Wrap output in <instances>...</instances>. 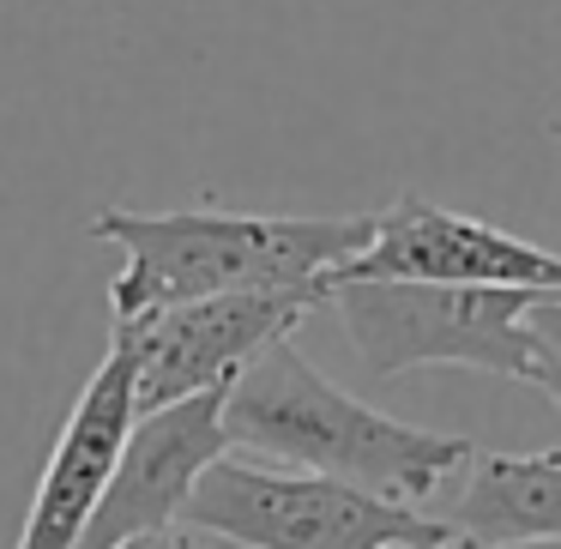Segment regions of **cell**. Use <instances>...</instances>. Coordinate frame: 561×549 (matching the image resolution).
Returning <instances> with one entry per match:
<instances>
[{"label": "cell", "mask_w": 561, "mask_h": 549, "mask_svg": "<svg viewBox=\"0 0 561 549\" xmlns=\"http://www.w3.org/2000/svg\"><path fill=\"white\" fill-rule=\"evenodd\" d=\"M332 284H483L561 296V254L423 194H399L387 211H375L368 248L332 272Z\"/></svg>", "instance_id": "cell-6"}, {"label": "cell", "mask_w": 561, "mask_h": 549, "mask_svg": "<svg viewBox=\"0 0 561 549\" xmlns=\"http://www.w3.org/2000/svg\"><path fill=\"white\" fill-rule=\"evenodd\" d=\"M224 435H230V447L278 459L290 471L339 477V483H356L380 501H399V507L428 501L453 471L477 459L465 435L399 423V416L332 387L296 351V339H278L230 380Z\"/></svg>", "instance_id": "cell-2"}, {"label": "cell", "mask_w": 561, "mask_h": 549, "mask_svg": "<svg viewBox=\"0 0 561 549\" xmlns=\"http://www.w3.org/2000/svg\"><path fill=\"white\" fill-rule=\"evenodd\" d=\"M320 302H327V290H248L175 302L139 320H110L134 339V404L163 411L194 392H224L260 351L290 339L308 320V308Z\"/></svg>", "instance_id": "cell-5"}, {"label": "cell", "mask_w": 561, "mask_h": 549, "mask_svg": "<svg viewBox=\"0 0 561 549\" xmlns=\"http://www.w3.org/2000/svg\"><path fill=\"white\" fill-rule=\"evenodd\" d=\"M182 531L236 549H399L447 544V519L380 501L356 483L314 471H272L224 453L194 483L182 507Z\"/></svg>", "instance_id": "cell-3"}, {"label": "cell", "mask_w": 561, "mask_h": 549, "mask_svg": "<svg viewBox=\"0 0 561 549\" xmlns=\"http://www.w3.org/2000/svg\"><path fill=\"white\" fill-rule=\"evenodd\" d=\"M465 489L440 519L459 544L501 549L561 537V447L556 453H483L465 465Z\"/></svg>", "instance_id": "cell-9"}, {"label": "cell", "mask_w": 561, "mask_h": 549, "mask_svg": "<svg viewBox=\"0 0 561 549\" xmlns=\"http://www.w3.org/2000/svg\"><path fill=\"white\" fill-rule=\"evenodd\" d=\"M501 549H561V537H537V544H501Z\"/></svg>", "instance_id": "cell-12"}, {"label": "cell", "mask_w": 561, "mask_h": 549, "mask_svg": "<svg viewBox=\"0 0 561 549\" xmlns=\"http://www.w3.org/2000/svg\"><path fill=\"white\" fill-rule=\"evenodd\" d=\"M98 242H115L127 266L110 284V320H139L175 302L248 290H332L375 236V218H266V211H127L103 206L91 218Z\"/></svg>", "instance_id": "cell-1"}, {"label": "cell", "mask_w": 561, "mask_h": 549, "mask_svg": "<svg viewBox=\"0 0 561 549\" xmlns=\"http://www.w3.org/2000/svg\"><path fill=\"white\" fill-rule=\"evenodd\" d=\"M399 549H471V544H459V537H447V544H399Z\"/></svg>", "instance_id": "cell-13"}, {"label": "cell", "mask_w": 561, "mask_h": 549, "mask_svg": "<svg viewBox=\"0 0 561 549\" xmlns=\"http://www.w3.org/2000/svg\"><path fill=\"white\" fill-rule=\"evenodd\" d=\"M549 134H556V146H561V122H549Z\"/></svg>", "instance_id": "cell-14"}, {"label": "cell", "mask_w": 561, "mask_h": 549, "mask_svg": "<svg viewBox=\"0 0 561 549\" xmlns=\"http://www.w3.org/2000/svg\"><path fill=\"white\" fill-rule=\"evenodd\" d=\"M134 416H139L134 339H127V327H110V351L91 368V380L79 387L61 435H55L49 465L37 477V495H31V513L19 525L13 549H79L103 489H110V471L122 459V441L134 428Z\"/></svg>", "instance_id": "cell-8"}, {"label": "cell", "mask_w": 561, "mask_h": 549, "mask_svg": "<svg viewBox=\"0 0 561 549\" xmlns=\"http://www.w3.org/2000/svg\"><path fill=\"white\" fill-rule=\"evenodd\" d=\"M525 339H531V387L549 392L561 411V296H537L525 308Z\"/></svg>", "instance_id": "cell-10"}, {"label": "cell", "mask_w": 561, "mask_h": 549, "mask_svg": "<svg viewBox=\"0 0 561 549\" xmlns=\"http://www.w3.org/2000/svg\"><path fill=\"white\" fill-rule=\"evenodd\" d=\"M224 392H194V399H175L163 411L134 416V428L122 441V459L110 471V489H103L79 549H127L139 537H158L182 525L194 483L230 453Z\"/></svg>", "instance_id": "cell-7"}, {"label": "cell", "mask_w": 561, "mask_h": 549, "mask_svg": "<svg viewBox=\"0 0 561 549\" xmlns=\"http://www.w3.org/2000/svg\"><path fill=\"white\" fill-rule=\"evenodd\" d=\"M127 549H218V544L187 537V531H158V537H139V544H127Z\"/></svg>", "instance_id": "cell-11"}, {"label": "cell", "mask_w": 561, "mask_h": 549, "mask_svg": "<svg viewBox=\"0 0 561 549\" xmlns=\"http://www.w3.org/2000/svg\"><path fill=\"white\" fill-rule=\"evenodd\" d=\"M344 339L368 375L399 380L411 368H483L531 387V339L525 308L531 290H483V284H332Z\"/></svg>", "instance_id": "cell-4"}]
</instances>
